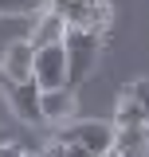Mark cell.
<instances>
[{
	"instance_id": "6da1fadb",
	"label": "cell",
	"mask_w": 149,
	"mask_h": 157,
	"mask_svg": "<svg viewBox=\"0 0 149 157\" xmlns=\"http://www.w3.org/2000/svg\"><path fill=\"white\" fill-rule=\"evenodd\" d=\"M98 47H102V32L67 28V36H63V51H67V86H78V82L94 71Z\"/></svg>"
},
{
	"instance_id": "7a4b0ae2",
	"label": "cell",
	"mask_w": 149,
	"mask_h": 157,
	"mask_svg": "<svg viewBox=\"0 0 149 157\" xmlns=\"http://www.w3.org/2000/svg\"><path fill=\"white\" fill-rule=\"evenodd\" d=\"M47 8H55L67 20V28L106 32V24H110V4L106 0H47Z\"/></svg>"
},
{
	"instance_id": "3957f363",
	"label": "cell",
	"mask_w": 149,
	"mask_h": 157,
	"mask_svg": "<svg viewBox=\"0 0 149 157\" xmlns=\"http://www.w3.org/2000/svg\"><path fill=\"white\" fill-rule=\"evenodd\" d=\"M32 78L39 82V90L67 86V51H63V43L36 47V55H32Z\"/></svg>"
},
{
	"instance_id": "277c9868",
	"label": "cell",
	"mask_w": 149,
	"mask_h": 157,
	"mask_svg": "<svg viewBox=\"0 0 149 157\" xmlns=\"http://www.w3.org/2000/svg\"><path fill=\"white\" fill-rule=\"evenodd\" d=\"M8 106L16 110V118H20V122H28V126H39V122H43V110H39V82H36V78L8 82Z\"/></svg>"
},
{
	"instance_id": "5b68a950",
	"label": "cell",
	"mask_w": 149,
	"mask_h": 157,
	"mask_svg": "<svg viewBox=\"0 0 149 157\" xmlns=\"http://www.w3.org/2000/svg\"><path fill=\"white\" fill-rule=\"evenodd\" d=\"M63 141H78L90 153H106L114 145V126H106V122H74V126L63 130Z\"/></svg>"
},
{
	"instance_id": "8992f818",
	"label": "cell",
	"mask_w": 149,
	"mask_h": 157,
	"mask_svg": "<svg viewBox=\"0 0 149 157\" xmlns=\"http://www.w3.org/2000/svg\"><path fill=\"white\" fill-rule=\"evenodd\" d=\"M32 39H12L0 55V71H4V82H20V78H32Z\"/></svg>"
},
{
	"instance_id": "52a82bcc",
	"label": "cell",
	"mask_w": 149,
	"mask_h": 157,
	"mask_svg": "<svg viewBox=\"0 0 149 157\" xmlns=\"http://www.w3.org/2000/svg\"><path fill=\"white\" fill-rule=\"evenodd\" d=\"M74 90L71 86H51V90H39V110H43V122H67L74 114Z\"/></svg>"
},
{
	"instance_id": "ba28073f",
	"label": "cell",
	"mask_w": 149,
	"mask_h": 157,
	"mask_svg": "<svg viewBox=\"0 0 149 157\" xmlns=\"http://www.w3.org/2000/svg\"><path fill=\"white\" fill-rule=\"evenodd\" d=\"M114 153L145 157L149 153V130L145 126H114Z\"/></svg>"
},
{
	"instance_id": "9c48e42d",
	"label": "cell",
	"mask_w": 149,
	"mask_h": 157,
	"mask_svg": "<svg viewBox=\"0 0 149 157\" xmlns=\"http://www.w3.org/2000/svg\"><path fill=\"white\" fill-rule=\"evenodd\" d=\"M63 36H67V20L59 16L55 8L39 12L36 28H32V47H43V43H63Z\"/></svg>"
},
{
	"instance_id": "30bf717a",
	"label": "cell",
	"mask_w": 149,
	"mask_h": 157,
	"mask_svg": "<svg viewBox=\"0 0 149 157\" xmlns=\"http://www.w3.org/2000/svg\"><path fill=\"white\" fill-rule=\"evenodd\" d=\"M114 126H145V122H141V106H137L130 94L118 98V106H114Z\"/></svg>"
},
{
	"instance_id": "8fae6325",
	"label": "cell",
	"mask_w": 149,
	"mask_h": 157,
	"mask_svg": "<svg viewBox=\"0 0 149 157\" xmlns=\"http://www.w3.org/2000/svg\"><path fill=\"white\" fill-rule=\"evenodd\" d=\"M43 4L39 0H0V16H28V12H39Z\"/></svg>"
},
{
	"instance_id": "7c38bea8",
	"label": "cell",
	"mask_w": 149,
	"mask_h": 157,
	"mask_svg": "<svg viewBox=\"0 0 149 157\" xmlns=\"http://www.w3.org/2000/svg\"><path fill=\"white\" fill-rule=\"evenodd\" d=\"M130 98L141 106V122H145V130H149V78H137L130 86Z\"/></svg>"
},
{
	"instance_id": "4fadbf2b",
	"label": "cell",
	"mask_w": 149,
	"mask_h": 157,
	"mask_svg": "<svg viewBox=\"0 0 149 157\" xmlns=\"http://www.w3.org/2000/svg\"><path fill=\"white\" fill-rule=\"evenodd\" d=\"M63 157H94L86 145H78V141H63Z\"/></svg>"
},
{
	"instance_id": "5bb4252c",
	"label": "cell",
	"mask_w": 149,
	"mask_h": 157,
	"mask_svg": "<svg viewBox=\"0 0 149 157\" xmlns=\"http://www.w3.org/2000/svg\"><path fill=\"white\" fill-rule=\"evenodd\" d=\"M39 157H63V137H55L51 145H43V153Z\"/></svg>"
},
{
	"instance_id": "9a60e30c",
	"label": "cell",
	"mask_w": 149,
	"mask_h": 157,
	"mask_svg": "<svg viewBox=\"0 0 149 157\" xmlns=\"http://www.w3.org/2000/svg\"><path fill=\"white\" fill-rule=\"evenodd\" d=\"M12 149H16V145H8V141H0V157H8Z\"/></svg>"
},
{
	"instance_id": "2e32d148",
	"label": "cell",
	"mask_w": 149,
	"mask_h": 157,
	"mask_svg": "<svg viewBox=\"0 0 149 157\" xmlns=\"http://www.w3.org/2000/svg\"><path fill=\"white\" fill-rule=\"evenodd\" d=\"M8 157H32V153H28V149H20V145H16V149H12Z\"/></svg>"
},
{
	"instance_id": "e0dca14e",
	"label": "cell",
	"mask_w": 149,
	"mask_h": 157,
	"mask_svg": "<svg viewBox=\"0 0 149 157\" xmlns=\"http://www.w3.org/2000/svg\"><path fill=\"white\" fill-rule=\"evenodd\" d=\"M94 157H122V153H114V145L106 149V153H94Z\"/></svg>"
},
{
	"instance_id": "ac0fdd59",
	"label": "cell",
	"mask_w": 149,
	"mask_h": 157,
	"mask_svg": "<svg viewBox=\"0 0 149 157\" xmlns=\"http://www.w3.org/2000/svg\"><path fill=\"white\" fill-rule=\"evenodd\" d=\"M39 4H47V0H39Z\"/></svg>"
}]
</instances>
